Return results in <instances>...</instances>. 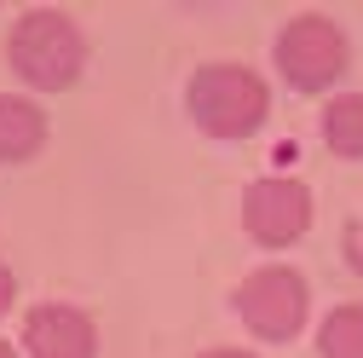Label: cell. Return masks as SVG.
Masks as SVG:
<instances>
[{
	"instance_id": "ba28073f",
	"label": "cell",
	"mask_w": 363,
	"mask_h": 358,
	"mask_svg": "<svg viewBox=\"0 0 363 358\" xmlns=\"http://www.w3.org/2000/svg\"><path fill=\"white\" fill-rule=\"evenodd\" d=\"M323 139L335 156H363V93H346L323 110Z\"/></svg>"
},
{
	"instance_id": "277c9868",
	"label": "cell",
	"mask_w": 363,
	"mask_h": 358,
	"mask_svg": "<svg viewBox=\"0 0 363 358\" xmlns=\"http://www.w3.org/2000/svg\"><path fill=\"white\" fill-rule=\"evenodd\" d=\"M237 312L242 324L265 341H289L300 324H306V283L283 266H271V272H254L242 289H237Z\"/></svg>"
},
{
	"instance_id": "6da1fadb",
	"label": "cell",
	"mask_w": 363,
	"mask_h": 358,
	"mask_svg": "<svg viewBox=\"0 0 363 358\" xmlns=\"http://www.w3.org/2000/svg\"><path fill=\"white\" fill-rule=\"evenodd\" d=\"M191 116L219 139H242L265 121V87L242 64H208L191 81Z\"/></svg>"
},
{
	"instance_id": "5b68a950",
	"label": "cell",
	"mask_w": 363,
	"mask_h": 358,
	"mask_svg": "<svg viewBox=\"0 0 363 358\" xmlns=\"http://www.w3.org/2000/svg\"><path fill=\"white\" fill-rule=\"evenodd\" d=\"M242 219H248V232L259 243L283 249V243H294L311 226V197H306V185H294V179H259V185H248V197H242Z\"/></svg>"
},
{
	"instance_id": "52a82bcc",
	"label": "cell",
	"mask_w": 363,
	"mask_h": 358,
	"mask_svg": "<svg viewBox=\"0 0 363 358\" xmlns=\"http://www.w3.org/2000/svg\"><path fill=\"white\" fill-rule=\"evenodd\" d=\"M47 139V116L23 99H0V162H23Z\"/></svg>"
},
{
	"instance_id": "3957f363",
	"label": "cell",
	"mask_w": 363,
	"mask_h": 358,
	"mask_svg": "<svg viewBox=\"0 0 363 358\" xmlns=\"http://www.w3.org/2000/svg\"><path fill=\"white\" fill-rule=\"evenodd\" d=\"M277 64L300 93H317L346 70V35L329 18H294L277 40Z\"/></svg>"
},
{
	"instance_id": "8fae6325",
	"label": "cell",
	"mask_w": 363,
	"mask_h": 358,
	"mask_svg": "<svg viewBox=\"0 0 363 358\" xmlns=\"http://www.w3.org/2000/svg\"><path fill=\"white\" fill-rule=\"evenodd\" d=\"M6 306H12V272L0 266V312H6Z\"/></svg>"
},
{
	"instance_id": "7c38bea8",
	"label": "cell",
	"mask_w": 363,
	"mask_h": 358,
	"mask_svg": "<svg viewBox=\"0 0 363 358\" xmlns=\"http://www.w3.org/2000/svg\"><path fill=\"white\" fill-rule=\"evenodd\" d=\"M208 358H248V352H208Z\"/></svg>"
},
{
	"instance_id": "7a4b0ae2",
	"label": "cell",
	"mask_w": 363,
	"mask_h": 358,
	"mask_svg": "<svg viewBox=\"0 0 363 358\" xmlns=\"http://www.w3.org/2000/svg\"><path fill=\"white\" fill-rule=\"evenodd\" d=\"M12 70L35 87H69L81 75V35L58 12H29L12 29Z\"/></svg>"
},
{
	"instance_id": "4fadbf2b",
	"label": "cell",
	"mask_w": 363,
	"mask_h": 358,
	"mask_svg": "<svg viewBox=\"0 0 363 358\" xmlns=\"http://www.w3.org/2000/svg\"><path fill=\"white\" fill-rule=\"evenodd\" d=\"M0 358H18V352H12V347H6V341H0Z\"/></svg>"
},
{
	"instance_id": "9c48e42d",
	"label": "cell",
	"mask_w": 363,
	"mask_h": 358,
	"mask_svg": "<svg viewBox=\"0 0 363 358\" xmlns=\"http://www.w3.org/2000/svg\"><path fill=\"white\" fill-rule=\"evenodd\" d=\"M323 358H363V306H340L323 324Z\"/></svg>"
},
{
	"instance_id": "8992f818",
	"label": "cell",
	"mask_w": 363,
	"mask_h": 358,
	"mask_svg": "<svg viewBox=\"0 0 363 358\" xmlns=\"http://www.w3.org/2000/svg\"><path fill=\"white\" fill-rule=\"evenodd\" d=\"M23 347L35 358H93L99 335L86 324V312H75V306H35L23 324Z\"/></svg>"
},
{
	"instance_id": "30bf717a",
	"label": "cell",
	"mask_w": 363,
	"mask_h": 358,
	"mask_svg": "<svg viewBox=\"0 0 363 358\" xmlns=\"http://www.w3.org/2000/svg\"><path fill=\"white\" fill-rule=\"evenodd\" d=\"M346 260L363 272V219H352V226H346Z\"/></svg>"
}]
</instances>
